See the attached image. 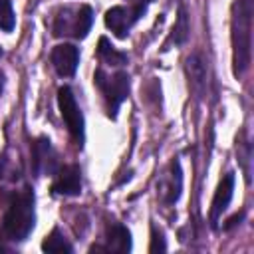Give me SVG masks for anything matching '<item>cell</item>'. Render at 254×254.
I'll return each mask as SVG.
<instances>
[{
	"label": "cell",
	"mask_w": 254,
	"mask_h": 254,
	"mask_svg": "<svg viewBox=\"0 0 254 254\" xmlns=\"http://www.w3.org/2000/svg\"><path fill=\"white\" fill-rule=\"evenodd\" d=\"M93 83L97 85V89L101 91V95L105 99L107 115L111 119H115L121 103L129 95V85H131L129 83V73L127 71H115V73L109 75L105 69L97 67L95 73H93Z\"/></svg>",
	"instance_id": "obj_3"
},
{
	"label": "cell",
	"mask_w": 254,
	"mask_h": 254,
	"mask_svg": "<svg viewBox=\"0 0 254 254\" xmlns=\"http://www.w3.org/2000/svg\"><path fill=\"white\" fill-rule=\"evenodd\" d=\"M58 107H60V115H62L67 131L71 133L75 143L81 147L83 139H85V121H83V113L75 101V95L67 85H62L58 89Z\"/></svg>",
	"instance_id": "obj_5"
},
{
	"label": "cell",
	"mask_w": 254,
	"mask_h": 254,
	"mask_svg": "<svg viewBox=\"0 0 254 254\" xmlns=\"http://www.w3.org/2000/svg\"><path fill=\"white\" fill-rule=\"evenodd\" d=\"M52 190L62 196H77L81 192V171L77 165H64L56 171Z\"/></svg>",
	"instance_id": "obj_8"
},
{
	"label": "cell",
	"mask_w": 254,
	"mask_h": 254,
	"mask_svg": "<svg viewBox=\"0 0 254 254\" xmlns=\"http://www.w3.org/2000/svg\"><path fill=\"white\" fill-rule=\"evenodd\" d=\"M16 26V14L10 0H0V30L12 32Z\"/></svg>",
	"instance_id": "obj_16"
},
{
	"label": "cell",
	"mask_w": 254,
	"mask_h": 254,
	"mask_svg": "<svg viewBox=\"0 0 254 254\" xmlns=\"http://www.w3.org/2000/svg\"><path fill=\"white\" fill-rule=\"evenodd\" d=\"M36 196L30 187L16 192L2 218V234L12 242H24L36 224Z\"/></svg>",
	"instance_id": "obj_2"
},
{
	"label": "cell",
	"mask_w": 254,
	"mask_h": 254,
	"mask_svg": "<svg viewBox=\"0 0 254 254\" xmlns=\"http://www.w3.org/2000/svg\"><path fill=\"white\" fill-rule=\"evenodd\" d=\"M50 60L60 77H71L79 64V50L73 44H58L52 50Z\"/></svg>",
	"instance_id": "obj_7"
},
{
	"label": "cell",
	"mask_w": 254,
	"mask_h": 254,
	"mask_svg": "<svg viewBox=\"0 0 254 254\" xmlns=\"http://www.w3.org/2000/svg\"><path fill=\"white\" fill-rule=\"evenodd\" d=\"M252 0H234L230 18L232 40V71L234 77H242L250 67L252 56Z\"/></svg>",
	"instance_id": "obj_1"
},
{
	"label": "cell",
	"mask_w": 254,
	"mask_h": 254,
	"mask_svg": "<svg viewBox=\"0 0 254 254\" xmlns=\"http://www.w3.org/2000/svg\"><path fill=\"white\" fill-rule=\"evenodd\" d=\"M232 194H234V173H226L222 177V181L218 183L216 192H214L212 202H210V214L208 216H210V226L212 228H216L218 218L228 208V204L232 200Z\"/></svg>",
	"instance_id": "obj_9"
},
{
	"label": "cell",
	"mask_w": 254,
	"mask_h": 254,
	"mask_svg": "<svg viewBox=\"0 0 254 254\" xmlns=\"http://www.w3.org/2000/svg\"><path fill=\"white\" fill-rule=\"evenodd\" d=\"M32 165L36 175H46V173H56V151L50 143V139L40 137L32 145Z\"/></svg>",
	"instance_id": "obj_10"
},
{
	"label": "cell",
	"mask_w": 254,
	"mask_h": 254,
	"mask_svg": "<svg viewBox=\"0 0 254 254\" xmlns=\"http://www.w3.org/2000/svg\"><path fill=\"white\" fill-rule=\"evenodd\" d=\"M2 54H4V52H2V48H0V58H2Z\"/></svg>",
	"instance_id": "obj_23"
},
{
	"label": "cell",
	"mask_w": 254,
	"mask_h": 254,
	"mask_svg": "<svg viewBox=\"0 0 254 254\" xmlns=\"http://www.w3.org/2000/svg\"><path fill=\"white\" fill-rule=\"evenodd\" d=\"M181 189H183V175H181V165L179 161H173L171 171L165 175L163 183H161V192L167 204H173L179 200L181 196Z\"/></svg>",
	"instance_id": "obj_11"
},
{
	"label": "cell",
	"mask_w": 254,
	"mask_h": 254,
	"mask_svg": "<svg viewBox=\"0 0 254 254\" xmlns=\"http://www.w3.org/2000/svg\"><path fill=\"white\" fill-rule=\"evenodd\" d=\"M187 34H189V22H187L185 10L181 8V10H179V20H177V24H175V28H173V34H171V40H173L175 44H183V42L187 40Z\"/></svg>",
	"instance_id": "obj_17"
},
{
	"label": "cell",
	"mask_w": 254,
	"mask_h": 254,
	"mask_svg": "<svg viewBox=\"0 0 254 254\" xmlns=\"http://www.w3.org/2000/svg\"><path fill=\"white\" fill-rule=\"evenodd\" d=\"M167 250V244H165V238L161 232H157V228L153 226L151 228V246H149V252H165Z\"/></svg>",
	"instance_id": "obj_18"
},
{
	"label": "cell",
	"mask_w": 254,
	"mask_h": 254,
	"mask_svg": "<svg viewBox=\"0 0 254 254\" xmlns=\"http://www.w3.org/2000/svg\"><path fill=\"white\" fill-rule=\"evenodd\" d=\"M240 218H242V214H236V216H232V218H230V220H228V222L224 224V228L228 230V228H232V226H236V224H238L236 220H240Z\"/></svg>",
	"instance_id": "obj_20"
},
{
	"label": "cell",
	"mask_w": 254,
	"mask_h": 254,
	"mask_svg": "<svg viewBox=\"0 0 254 254\" xmlns=\"http://www.w3.org/2000/svg\"><path fill=\"white\" fill-rule=\"evenodd\" d=\"M129 2H131V6H139V8L147 10V6H149L153 0H129Z\"/></svg>",
	"instance_id": "obj_19"
},
{
	"label": "cell",
	"mask_w": 254,
	"mask_h": 254,
	"mask_svg": "<svg viewBox=\"0 0 254 254\" xmlns=\"http://www.w3.org/2000/svg\"><path fill=\"white\" fill-rule=\"evenodd\" d=\"M2 91H4V73L0 71V95H2Z\"/></svg>",
	"instance_id": "obj_21"
},
{
	"label": "cell",
	"mask_w": 254,
	"mask_h": 254,
	"mask_svg": "<svg viewBox=\"0 0 254 254\" xmlns=\"http://www.w3.org/2000/svg\"><path fill=\"white\" fill-rule=\"evenodd\" d=\"M0 250H2V246H0Z\"/></svg>",
	"instance_id": "obj_24"
},
{
	"label": "cell",
	"mask_w": 254,
	"mask_h": 254,
	"mask_svg": "<svg viewBox=\"0 0 254 254\" xmlns=\"http://www.w3.org/2000/svg\"><path fill=\"white\" fill-rule=\"evenodd\" d=\"M42 250H44V252H56V254H60V252H73V246L64 238V234H62L58 228H54V230L44 238Z\"/></svg>",
	"instance_id": "obj_15"
},
{
	"label": "cell",
	"mask_w": 254,
	"mask_h": 254,
	"mask_svg": "<svg viewBox=\"0 0 254 254\" xmlns=\"http://www.w3.org/2000/svg\"><path fill=\"white\" fill-rule=\"evenodd\" d=\"M93 24V10L87 4L81 6H65L54 18V36H71L75 40H83Z\"/></svg>",
	"instance_id": "obj_4"
},
{
	"label": "cell",
	"mask_w": 254,
	"mask_h": 254,
	"mask_svg": "<svg viewBox=\"0 0 254 254\" xmlns=\"http://www.w3.org/2000/svg\"><path fill=\"white\" fill-rule=\"evenodd\" d=\"M2 175H4V163H2V157H0V179H2Z\"/></svg>",
	"instance_id": "obj_22"
},
{
	"label": "cell",
	"mask_w": 254,
	"mask_h": 254,
	"mask_svg": "<svg viewBox=\"0 0 254 254\" xmlns=\"http://www.w3.org/2000/svg\"><path fill=\"white\" fill-rule=\"evenodd\" d=\"M147 10L139 8V6H113L105 12L103 20H105V26L117 36V38H127L129 30L137 24V20L145 14Z\"/></svg>",
	"instance_id": "obj_6"
},
{
	"label": "cell",
	"mask_w": 254,
	"mask_h": 254,
	"mask_svg": "<svg viewBox=\"0 0 254 254\" xmlns=\"http://www.w3.org/2000/svg\"><path fill=\"white\" fill-rule=\"evenodd\" d=\"M105 252H129L131 250V232L123 224H111L107 230V242L103 248Z\"/></svg>",
	"instance_id": "obj_12"
},
{
	"label": "cell",
	"mask_w": 254,
	"mask_h": 254,
	"mask_svg": "<svg viewBox=\"0 0 254 254\" xmlns=\"http://www.w3.org/2000/svg\"><path fill=\"white\" fill-rule=\"evenodd\" d=\"M187 73H189L190 87L196 93H202L206 87V64L200 54H192L187 58Z\"/></svg>",
	"instance_id": "obj_13"
},
{
	"label": "cell",
	"mask_w": 254,
	"mask_h": 254,
	"mask_svg": "<svg viewBox=\"0 0 254 254\" xmlns=\"http://www.w3.org/2000/svg\"><path fill=\"white\" fill-rule=\"evenodd\" d=\"M97 56L103 64H109V65H125L127 64V54L115 50L111 46V42L103 36L99 38V46H97Z\"/></svg>",
	"instance_id": "obj_14"
}]
</instances>
